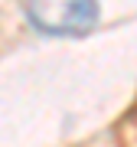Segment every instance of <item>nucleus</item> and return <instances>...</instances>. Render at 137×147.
Instances as JSON below:
<instances>
[{"mask_svg": "<svg viewBox=\"0 0 137 147\" xmlns=\"http://www.w3.org/2000/svg\"><path fill=\"white\" fill-rule=\"evenodd\" d=\"M26 13L42 33L82 36L98 23V0H26Z\"/></svg>", "mask_w": 137, "mask_h": 147, "instance_id": "obj_1", "label": "nucleus"}]
</instances>
